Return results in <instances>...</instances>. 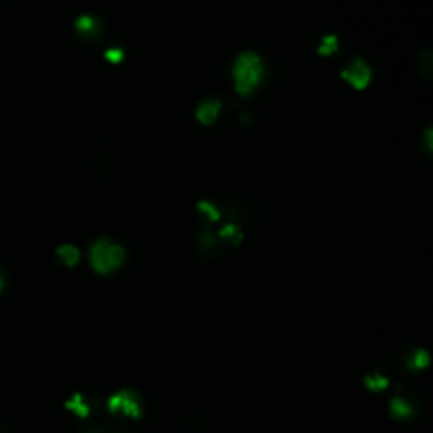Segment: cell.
<instances>
[{"instance_id": "cell-10", "label": "cell", "mask_w": 433, "mask_h": 433, "mask_svg": "<svg viewBox=\"0 0 433 433\" xmlns=\"http://www.w3.org/2000/svg\"><path fill=\"white\" fill-rule=\"evenodd\" d=\"M427 364H428V354L423 351L410 352L408 361H406V366H412L415 369H423Z\"/></svg>"}, {"instance_id": "cell-11", "label": "cell", "mask_w": 433, "mask_h": 433, "mask_svg": "<svg viewBox=\"0 0 433 433\" xmlns=\"http://www.w3.org/2000/svg\"><path fill=\"white\" fill-rule=\"evenodd\" d=\"M97 21L90 19V17H80L77 21V29L80 31V34L87 36V34H94L97 33Z\"/></svg>"}, {"instance_id": "cell-12", "label": "cell", "mask_w": 433, "mask_h": 433, "mask_svg": "<svg viewBox=\"0 0 433 433\" xmlns=\"http://www.w3.org/2000/svg\"><path fill=\"white\" fill-rule=\"evenodd\" d=\"M337 51V38L335 36H325L324 39H322L320 46H318V53L320 55H332V53Z\"/></svg>"}, {"instance_id": "cell-8", "label": "cell", "mask_w": 433, "mask_h": 433, "mask_svg": "<svg viewBox=\"0 0 433 433\" xmlns=\"http://www.w3.org/2000/svg\"><path fill=\"white\" fill-rule=\"evenodd\" d=\"M391 412L398 418H406L413 413V403H410L403 396L395 398V400L391 401Z\"/></svg>"}, {"instance_id": "cell-14", "label": "cell", "mask_w": 433, "mask_h": 433, "mask_svg": "<svg viewBox=\"0 0 433 433\" xmlns=\"http://www.w3.org/2000/svg\"><path fill=\"white\" fill-rule=\"evenodd\" d=\"M425 143H427V148L430 149V151L433 153V127H430V129H427V132H425Z\"/></svg>"}, {"instance_id": "cell-3", "label": "cell", "mask_w": 433, "mask_h": 433, "mask_svg": "<svg viewBox=\"0 0 433 433\" xmlns=\"http://www.w3.org/2000/svg\"><path fill=\"white\" fill-rule=\"evenodd\" d=\"M109 412L114 415H122L126 418H139L141 417V403L139 398L134 391L122 390L114 393L107 401Z\"/></svg>"}, {"instance_id": "cell-1", "label": "cell", "mask_w": 433, "mask_h": 433, "mask_svg": "<svg viewBox=\"0 0 433 433\" xmlns=\"http://www.w3.org/2000/svg\"><path fill=\"white\" fill-rule=\"evenodd\" d=\"M263 61L254 53H244L234 65V83L241 95H249L263 78Z\"/></svg>"}, {"instance_id": "cell-15", "label": "cell", "mask_w": 433, "mask_h": 433, "mask_svg": "<svg viewBox=\"0 0 433 433\" xmlns=\"http://www.w3.org/2000/svg\"><path fill=\"white\" fill-rule=\"evenodd\" d=\"M2 290H4V278L0 276V293H2Z\"/></svg>"}, {"instance_id": "cell-2", "label": "cell", "mask_w": 433, "mask_h": 433, "mask_svg": "<svg viewBox=\"0 0 433 433\" xmlns=\"http://www.w3.org/2000/svg\"><path fill=\"white\" fill-rule=\"evenodd\" d=\"M126 251L110 239H100L90 247V264L99 275H109L122 266Z\"/></svg>"}, {"instance_id": "cell-9", "label": "cell", "mask_w": 433, "mask_h": 433, "mask_svg": "<svg viewBox=\"0 0 433 433\" xmlns=\"http://www.w3.org/2000/svg\"><path fill=\"white\" fill-rule=\"evenodd\" d=\"M418 72L423 78H433V51H422L418 56Z\"/></svg>"}, {"instance_id": "cell-7", "label": "cell", "mask_w": 433, "mask_h": 433, "mask_svg": "<svg viewBox=\"0 0 433 433\" xmlns=\"http://www.w3.org/2000/svg\"><path fill=\"white\" fill-rule=\"evenodd\" d=\"M66 408H68L70 412H73L80 418H85L88 412H90V405L87 403L85 396H82V395H75L72 400L66 403Z\"/></svg>"}, {"instance_id": "cell-4", "label": "cell", "mask_w": 433, "mask_h": 433, "mask_svg": "<svg viewBox=\"0 0 433 433\" xmlns=\"http://www.w3.org/2000/svg\"><path fill=\"white\" fill-rule=\"evenodd\" d=\"M342 78L346 80L349 85L354 87L356 90H362V88L369 85L373 73H371V68L364 61L354 60L346 66V70L342 72Z\"/></svg>"}, {"instance_id": "cell-5", "label": "cell", "mask_w": 433, "mask_h": 433, "mask_svg": "<svg viewBox=\"0 0 433 433\" xmlns=\"http://www.w3.org/2000/svg\"><path fill=\"white\" fill-rule=\"evenodd\" d=\"M220 109H222V105H220L217 100L202 102V104L198 105V110H197L198 121H200L202 124H205V126H210V124H214L215 119L219 117Z\"/></svg>"}, {"instance_id": "cell-13", "label": "cell", "mask_w": 433, "mask_h": 433, "mask_svg": "<svg viewBox=\"0 0 433 433\" xmlns=\"http://www.w3.org/2000/svg\"><path fill=\"white\" fill-rule=\"evenodd\" d=\"M105 56H107V58L112 61V63H117V61H122V58H124V55H122V51L121 50H112V51H107L105 53Z\"/></svg>"}, {"instance_id": "cell-6", "label": "cell", "mask_w": 433, "mask_h": 433, "mask_svg": "<svg viewBox=\"0 0 433 433\" xmlns=\"http://www.w3.org/2000/svg\"><path fill=\"white\" fill-rule=\"evenodd\" d=\"M56 254H58L61 263H63L65 266H70V268H73L75 264L80 261V251L75 246H70V244L58 247Z\"/></svg>"}]
</instances>
